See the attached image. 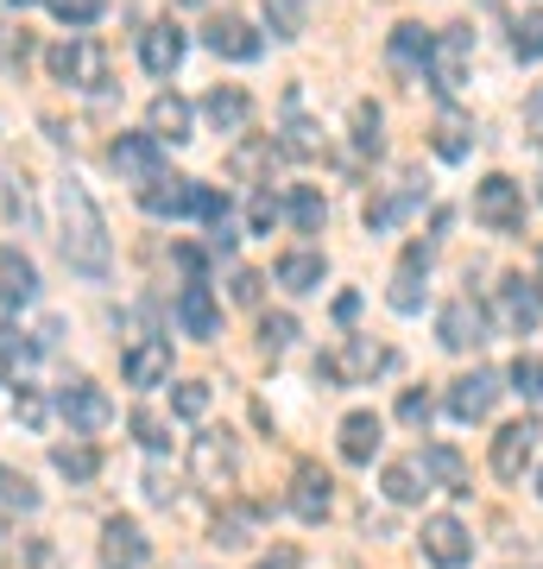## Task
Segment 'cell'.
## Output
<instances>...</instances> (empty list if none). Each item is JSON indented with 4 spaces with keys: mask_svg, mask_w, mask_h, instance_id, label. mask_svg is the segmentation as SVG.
Segmentation results:
<instances>
[{
    "mask_svg": "<svg viewBox=\"0 0 543 569\" xmlns=\"http://www.w3.org/2000/svg\"><path fill=\"white\" fill-rule=\"evenodd\" d=\"M58 247H63V260H70V272H82V279H108V266H114L108 222H101L95 197L77 178L58 183Z\"/></svg>",
    "mask_w": 543,
    "mask_h": 569,
    "instance_id": "cell-1",
    "label": "cell"
},
{
    "mask_svg": "<svg viewBox=\"0 0 543 569\" xmlns=\"http://www.w3.org/2000/svg\"><path fill=\"white\" fill-rule=\"evenodd\" d=\"M474 222L493 228V234H519L524 228V190L505 178V171L474 183Z\"/></svg>",
    "mask_w": 543,
    "mask_h": 569,
    "instance_id": "cell-2",
    "label": "cell"
},
{
    "mask_svg": "<svg viewBox=\"0 0 543 569\" xmlns=\"http://www.w3.org/2000/svg\"><path fill=\"white\" fill-rule=\"evenodd\" d=\"M44 63H51V77L58 82H77V89H108V51H101L95 39H63L44 51Z\"/></svg>",
    "mask_w": 543,
    "mask_h": 569,
    "instance_id": "cell-3",
    "label": "cell"
},
{
    "mask_svg": "<svg viewBox=\"0 0 543 569\" xmlns=\"http://www.w3.org/2000/svg\"><path fill=\"white\" fill-rule=\"evenodd\" d=\"M108 164H114L133 190H145L152 178H164V140H152V133H121V140L108 146Z\"/></svg>",
    "mask_w": 543,
    "mask_h": 569,
    "instance_id": "cell-4",
    "label": "cell"
},
{
    "mask_svg": "<svg viewBox=\"0 0 543 569\" xmlns=\"http://www.w3.org/2000/svg\"><path fill=\"white\" fill-rule=\"evenodd\" d=\"M467 51H474V32H467V26H443V32H436L423 70H430V82H436L443 96H455V89L467 82Z\"/></svg>",
    "mask_w": 543,
    "mask_h": 569,
    "instance_id": "cell-5",
    "label": "cell"
},
{
    "mask_svg": "<svg viewBox=\"0 0 543 569\" xmlns=\"http://www.w3.org/2000/svg\"><path fill=\"white\" fill-rule=\"evenodd\" d=\"M58 411L77 437H95V430L114 425V406H108V392H101L95 380H70V387L58 392Z\"/></svg>",
    "mask_w": 543,
    "mask_h": 569,
    "instance_id": "cell-6",
    "label": "cell"
},
{
    "mask_svg": "<svg viewBox=\"0 0 543 569\" xmlns=\"http://www.w3.org/2000/svg\"><path fill=\"white\" fill-rule=\"evenodd\" d=\"M423 557H430L436 569H462L467 557H474V538H467L462 519L436 512V519H423Z\"/></svg>",
    "mask_w": 543,
    "mask_h": 569,
    "instance_id": "cell-7",
    "label": "cell"
},
{
    "mask_svg": "<svg viewBox=\"0 0 543 569\" xmlns=\"http://www.w3.org/2000/svg\"><path fill=\"white\" fill-rule=\"evenodd\" d=\"M436 336H443L449 355H474V348L486 342V310L474 305V298H455V305H443V317H436Z\"/></svg>",
    "mask_w": 543,
    "mask_h": 569,
    "instance_id": "cell-8",
    "label": "cell"
},
{
    "mask_svg": "<svg viewBox=\"0 0 543 569\" xmlns=\"http://www.w3.org/2000/svg\"><path fill=\"white\" fill-rule=\"evenodd\" d=\"M500 323L512 329V336H531V329L543 323V291H537V279H500Z\"/></svg>",
    "mask_w": 543,
    "mask_h": 569,
    "instance_id": "cell-9",
    "label": "cell"
},
{
    "mask_svg": "<svg viewBox=\"0 0 543 569\" xmlns=\"http://www.w3.org/2000/svg\"><path fill=\"white\" fill-rule=\"evenodd\" d=\"M493 399H500V373L474 367V373H462V380L449 387V418H462V425H481L486 411H493Z\"/></svg>",
    "mask_w": 543,
    "mask_h": 569,
    "instance_id": "cell-10",
    "label": "cell"
},
{
    "mask_svg": "<svg viewBox=\"0 0 543 569\" xmlns=\"http://www.w3.org/2000/svg\"><path fill=\"white\" fill-rule=\"evenodd\" d=\"M121 373H127V387H164L171 380V342L164 336H140L121 355Z\"/></svg>",
    "mask_w": 543,
    "mask_h": 569,
    "instance_id": "cell-11",
    "label": "cell"
},
{
    "mask_svg": "<svg viewBox=\"0 0 543 569\" xmlns=\"http://www.w3.org/2000/svg\"><path fill=\"white\" fill-rule=\"evenodd\" d=\"M145 557H152V545H145L140 519H108L101 526V569H140Z\"/></svg>",
    "mask_w": 543,
    "mask_h": 569,
    "instance_id": "cell-12",
    "label": "cell"
},
{
    "mask_svg": "<svg viewBox=\"0 0 543 569\" xmlns=\"http://www.w3.org/2000/svg\"><path fill=\"white\" fill-rule=\"evenodd\" d=\"M39 298V266L20 247H0V310H26Z\"/></svg>",
    "mask_w": 543,
    "mask_h": 569,
    "instance_id": "cell-13",
    "label": "cell"
},
{
    "mask_svg": "<svg viewBox=\"0 0 543 569\" xmlns=\"http://www.w3.org/2000/svg\"><path fill=\"white\" fill-rule=\"evenodd\" d=\"M140 209H145V216H159V222L197 216V183H190V178H152L140 190Z\"/></svg>",
    "mask_w": 543,
    "mask_h": 569,
    "instance_id": "cell-14",
    "label": "cell"
},
{
    "mask_svg": "<svg viewBox=\"0 0 543 569\" xmlns=\"http://www.w3.org/2000/svg\"><path fill=\"white\" fill-rule=\"evenodd\" d=\"M531 449H537V425H531V418L505 425L500 437H493V475H500V481H519L524 462H531Z\"/></svg>",
    "mask_w": 543,
    "mask_h": 569,
    "instance_id": "cell-15",
    "label": "cell"
},
{
    "mask_svg": "<svg viewBox=\"0 0 543 569\" xmlns=\"http://www.w3.org/2000/svg\"><path fill=\"white\" fill-rule=\"evenodd\" d=\"M178 323H183V336H197V342H209V336L222 329V305L209 298V284L202 279H190L178 291Z\"/></svg>",
    "mask_w": 543,
    "mask_h": 569,
    "instance_id": "cell-16",
    "label": "cell"
},
{
    "mask_svg": "<svg viewBox=\"0 0 543 569\" xmlns=\"http://www.w3.org/2000/svg\"><path fill=\"white\" fill-rule=\"evenodd\" d=\"M190 468H197L202 488H228L234 481V443H228V430H209V437H197V456H190Z\"/></svg>",
    "mask_w": 543,
    "mask_h": 569,
    "instance_id": "cell-17",
    "label": "cell"
},
{
    "mask_svg": "<svg viewBox=\"0 0 543 569\" xmlns=\"http://www.w3.org/2000/svg\"><path fill=\"white\" fill-rule=\"evenodd\" d=\"M335 481H329V475H322L316 462H303L298 475H291V512H298L303 526H316V519H329V500H335Z\"/></svg>",
    "mask_w": 543,
    "mask_h": 569,
    "instance_id": "cell-18",
    "label": "cell"
},
{
    "mask_svg": "<svg viewBox=\"0 0 543 569\" xmlns=\"http://www.w3.org/2000/svg\"><path fill=\"white\" fill-rule=\"evenodd\" d=\"M202 39H209V51H215V58H228V63H253L265 51V39L247 20H234V13H228V20H215Z\"/></svg>",
    "mask_w": 543,
    "mask_h": 569,
    "instance_id": "cell-19",
    "label": "cell"
},
{
    "mask_svg": "<svg viewBox=\"0 0 543 569\" xmlns=\"http://www.w3.org/2000/svg\"><path fill=\"white\" fill-rule=\"evenodd\" d=\"M202 114H209V127H215V133H241V127L253 121V96H247V89H234V82H215V89L202 96Z\"/></svg>",
    "mask_w": 543,
    "mask_h": 569,
    "instance_id": "cell-20",
    "label": "cell"
},
{
    "mask_svg": "<svg viewBox=\"0 0 543 569\" xmlns=\"http://www.w3.org/2000/svg\"><path fill=\"white\" fill-rule=\"evenodd\" d=\"M140 63L152 70V77H171V70L183 63V26H171V20L145 26L140 32Z\"/></svg>",
    "mask_w": 543,
    "mask_h": 569,
    "instance_id": "cell-21",
    "label": "cell"
},
{
    "mask_svg": "<svg viewBox=\"0 0 543 569\" xmlns=\"http://www.w3.org/2000/svg\"><path fill=\"white\" fill-rule=\"evenodd\" d=\"M423 272H430V247L411 241L404 247V260H399V279H392V310H423Z\"/></svg>",
    "mask_w": 543,
    "mask_h": 569,
    "instance_id": "cell-22",
    "label": "cell"
},
{
    "mask_svg": "<svg viewBox=\"0 0 543 569\" xmlns=\"http://www.w3.org/2000/svg\"><path fill=\"white\" fill-rule=\"evenodd\" d=\"M380 430H385L380 411H348V418H342V456H348V462H373L380 443H385Z\"/></svg>",
    "mask_w": 543,
    "mask_h": 569,
    "instance_id": "cell-23",
    "label": "cell"
},
{
    "mask_svg": "<svg viewBox=\"0 0 543 569\" xmlns=\"http://www.w3.org/2000/svg\"><path fill=\"white\" fill-rule=\"evenodd\" d=\"M418 468H423V475H430L443 493H474V481H467V462H462L449 443H430V449L418 456Z\"/></svg>",
    "mask_w": 543,
    "mask_h": 569,
    "instance_id": "cell-24",
    "label": "cell"
},
{
    "mask_svg": "<svg viewBox=\"0 0 543 569\" xmlns=\"http://www.w3.org/2000/svg\"><path fill=\"white\" fill-rule=\"evenodd\" d=\"M430 44H436V32H423V26H392V44H385V51H392V63H399V70H423V63H430Z\"/></svg>",
    "mask_w": 543,
    "mask_h": 569,
    "instance_id": "cell-25",
    "label": "cell"
},
{
    "mask_svg": "<svg viewBox=\"0 0 543 569\" xmlns=\"http://www.w3.org/2000/svg\"><path fill=\"white\" fill-rule=\"evenodd\" d=\"M430 146H436V159L462 164L467 152H474V121H462V114H443V121L430 127Z\"/></svg>",
    "mask_w": 543,
    "mask_h": 569,
    "instance_id": "cell-26",
    "label": "cell"
},
{
    "mask_svg": "<svg viewBox=\"0 0 543 569\" xmlns=\"http://www.w3.org/2000/svg\"><path fill=\"white\" fill-rule=\"evenodd\" d=\"M152 140H171V146L190 140V102H183V96H171V89L152 102Z\"/></svg>",
    "mask_w": 543,
    "mask_h": 569,
    "instance_id": "cell-27",
    "label": "cell"
},
{
    "mask_svg": "<svg viewBox=\"0 0 543 569\" xmlns=\"http://www.w3.org/2000/svg\"><path fill=\"white\" fill-rule=\"evenodd\" d=\"M385 367H392V348L366 342V336H348V348H342V380H366V373H385Z\"/></svg>",
    "mask_w": 543,
    "mask_h": 569,
    "instance_id": "cell-28",
    "label": "cell"
},
{
    "mask_svg": "<svg viewBox=\"0 0 543 569\" xmlns=\"http://www.w3.org/2000/svg\"><path fill=\"white\" fill-rule=\"evenodd\" d=\"M279 284H284V291H316V284H322V253H310V247L284 253V260H279Z\"/></svg>",
    "mask_w": 543,
    "mask_h": 569,
    "instance_id": "cell-29",
    "label": "cell"
},
{
    "mask_svg": "<svg viewBox=\"0 0 543 569\" xmlns=\"http://www.w3.org/2000/svg\"><path fill=\"white\" fill-rule=\"evenodd\" d=\"M423 488H430V475L418 462H392L385 468V500H399V507H418Z\"/></svg>",
    "mask_w": 543,
    "mask_h": 569,
    "instance_id": "cell-30",
    "label": "cell"
},
{
    "mask_svg": "<svg viewBox=\"0 0 543 569\" xmlns=\"http://www.w3.org/2000/svg\"><path fill=\"white\" fill-rule=\"evenodd\" d=\"M51 462H58V475H70V481H95L101 456H95V443H58Z\"/></svg>",
    "mask_w": 543,
    "mask_h": 569,
    "instance_id": "cell-31",
    "label": "cell"
},
{
    "mask_svg": "<svg viewBox=\"0 0 543 569\" xmlns=\"http://www.w3.org/2000/svg\"><path fill=\"white\" fill-rule=\"evenodd\" d=\"M284 216H291V222H298L303 234H316V228L329 222V203H322L310 183H298V190H291V203H284Z\"/></svg>",
    "mask_w": 543,
    "mask_h": 569,
    "instance_id": "cell-32",
    "label": "cell"
},
{
    "mask_svg": "<svg viewBox=\"0 0 543 569\" xmlns=\"http://www.w3.org/2000/svg\"><path fill=\"white\" fill-rule=\"evenodd\" d=\"M284 152H291V159H322V146H329V140H322V127L316 121H303V114H291V127H284Z\"/></svg>",
    "mask_w": 543,
    "mask_h": 569,
    "instance_id": "cell-33",
    "label": "cell"
},
{
    "mask_svg": "<svg viewBox=\"0 0 543 569\" xmlns=\"http://www.w3.org/2000/svg\"><path fill=\"white\" fill-rule=\"evenodd\" d=\"M265 164H272V140H241L234 152H228V171H234L241 183H253Z\"/></svg>",
    "mask_w": 543,
    "mask_h": 569,
    "instance_id": "cell-34",
    "label": "cell"
},
{
    "mask_svg": "<svg viewBox=\"0 0 543 569\" xmlns=\"http://www.w3.org/2000/svg\"><path fill=\"white\" fill-rule=\"evenodd\" d=\"M209 399H215V392H209V380H178V387H171V411H178V418H190V425H197V418H209Z\"/></svg>",
    "mask_w": 543,
    "mask_h": 569,
    "instance_id": "cell-35",
    "label": "cell"
},
{
    "mask_svg": "<svg viewBox=\"0 0 543 569\" xmlns=\"http://www.w3.org/2000/svg\"><path fill=\"white\" fill-rule=\"evenodd\" d=\"M505 380H512V392H519V399H531V406H537V399H543V355H519Z\"/></svg>",
    "mask_w": 543,
    "mask_h": 569,
    "instance_id": "cell-36",
    "label": "cell"
},
{
    "mask_svg": "<svg viewBox=\"0 0 543 569\" xmlns=\"http://www.w3.org/2000/svg\"><path fill=\"white\" fill-rule=\"evenodd\" d=\"M0 500H7V507H20V512H39V488L26 481L20 468H7V462H0Z\"/></svg>",
    "mask_w": 543,
    "mask_h": 569,
    "instance_id": "cell-37",
    "label": "cell"
},
{
    "mask_svg": "<svg viewBox=\"0 0 543 569\" xmlns=\"http://www.w3.org/2000/svg\"><path fill=\"white\" fill-rule=\"evenodd\" d=\"M512 51H519L524 63L543 58V13H524V20L512 26Z\"/></svg>",
    "mask_w": 543,
    "mask_h": 569,
    "instance_id": "cell-38",
    "label": "cell"
},
{
    "mask_svg": "<svg viewBox=\"0 0 543 569\" xmlns=\"http://www.w3.org/2000/svg\"><path fill=\"white\" fill-rule=\"evenodd\" d=\"M418 203V190H404V197H380V203H366V228H373V234H385V228L399 222L404 209Z\"/></svg>",
    "mask_w": 543,
    "mask_h": 569,
    "instance_id": "cell-39",
    "label": "cell"
},
{
    "mask_svg": "<svg viewBox=\"0 0 543 569\" xmlns=\"http://www.w3.org/2000/svg\"><path fill=\"white\" fill-rule=\"evenodd\" d=\"M279 216H284L279 197H272V190H253V203H247V228H253V234H272Z\"/></svg>",
    "mask_w": 543,
    "mask_h": 569,
    "instance_id": "cell-40",
    "label": "cell"
},
{
    "mask_svg": "<svg viewBox=\"0 0 543 569\" xmlns=\"http://www.w3.org/2000/svg\"><path fill=\"white\" fill-rule=\"evenodd\" d=\"M260 342L272 348V355H284V348L298 342V317H284V310L279 317H260Z\"/></svg>",
    "mask_w": 543,
    "mask_h": 569,
    "instance_id": "cell-41",
    "label": "cell"
},
{
    "mask_svg": "<svg viewBox=\"0 0 543 569\" xmlns=\"http://www.w3.org/2000/svg\"><path fill=\"white\" fill-rule=\"evenodd\" d=\"M265 20H272L279 39H298V32H303V7H298V0H265Z\"/></svg>",
    "mask_w": 543,
    "mask_h": 569,
    "instance_id": "cell-42",
    "label": "cell"
},
{
    "mask_svg": "<svg viewBox=\"0 0 543 569\" xmlns=\"http://www.w3.org/2000/svg\"><path fill=\"white\" fill-rule=\"evenodd\" d=\"M101 7H108V0H51V13H58L63 26H95Z\"/></svg>",
    "mask_w": 543,
    "mask_h": 569,
    "instance_id": "cell-43",
    "label": "cell"
},
{
    "mask_svg": "<svg viewBox=\"0 0 543 569\" xmlns=\"http://www.w3.org/2000/svg\"><path fill=\"white\" fill-rule=\"evenodd\" d=\"M354 146H361V152H380V108L354 102Z\"/></svg>",
    "mask_w": 543,
    "mask_h": 569,
    "instance_id": "cell-44",
    "label": "cell"
},
{
    "mask_svg": "<svg viewBox=\"0 0 543 569\" xmlns=\"http://www.w3.org/2000/svg\"><path fill=\"white\" fill-rule=\"evenodd\" d=\"M0 355H7V367H32V355H39V342H26L20 329H0Z\"/></svg>",
    "mask_w": 543,
    "mask_h": 569,
    "instance_id": "cell-45",
    "label": "cell"
},
{
    "mask_svg": "<svg viewBox=\"0 0 543 569\" xmlns=\"http://www.w3.org/2000/svg\"><path fill=\"white\" fill-rule=\"evenodd\" d=\"M430 411H436V406H430V392H404V399H399V418H404L411 430L430 425Z\"/></svg>",
    "mask_w": 543,
    "mask_h": 569,
    "instance_id": "cell-46",
    "label": "cell"
},
{
    "mask_svg": "<svg viewBox=\"0 0 543 569\" xmlns=\"http://www.w3.org/2000/svg\"><path fill=\"white\" fill-rule=\"evenodd\" d=\"M133 437H140L145 449H164V443H171V437H164V425L152 418V411H133Z\"/></svg>",
    "mask_w": 543,
    "mask_h": 569,
    "instance_id": "cell-47",
    "label": "cell"
},
{
    "mask_svg": "<svg viewBox=\"0 0 543 569\" xmlns=\"http://www.w3.org/2000/svg\"><path fill=\"white\" fill-rule=\"evenodd\" d=\"M13 411H20V425H26V430H39V425H44V399H39L32 387H20V399H13Z\"/></svg>",
    "mask_w": 543,
    "mask_h": 569,
    "instance_id": "cell-48",
    "label": "cell"
},
{
    "mask_svg": "<svg viewBox=\"0 0 543 569\" xmlns=\"http://www.w3.org/2000/svg\"><path fill=\"white\" fill-rule=\"evenodd\" d=\"M260 272H234V298H241V305H260Z\"/></svg>",
    "mask_w": 543,
    "mask_h": 569,
    "instance_id": "cell-49",
    "label": "cell"
},
{
    "mask_svg": "<svg viewBox=\"0 0 543 569\" xmlns=\"http://www.w3.org/2000/svg\"><path fill=\"white\" fill-rule=\"evenodd\" d=\"M354 317H361V291H342L335 298V323H354Z\"/></svg>",
    "mask_w": 543,
    "mask_h": 569,
    "instance_id": "cell-50",
    "label": "cell"
},
{
    "mask_svg": "<svg viewBox=\"0 0 543 569\" xmlns=\"http://www.w3.org/2000/svg\"><path fill=\"white\" fill-rule=\"evenodd\" d=\"M145 493H152V500H171V481H164V468H152V475H145Z\"/></svg>",
    "mask_w": 543,
    "mask_h": 569,
    "instance_id": "cell-51",
    "label": "cell"
},
{
    "mask_svg": "<svg viewBox=\"0 0 543 569\" xmlns=\"http://www.w3.org/2000/svg\"><path fill=\"white\" fill-rule=\"evenodd\" d=\"M537 291H543V253H537Z\"/></svg>",
    "mask_w": 543,
    "mask_h": 569,
    "instance_id": "cell-52",
    "label": "cell"
},
{
    "mask_svg": "<svg viewBox=\"0 0 543 569\" xmlns=\"http://www.w3.org/2000/svg\"><path fill=\"white\" fill-rule=\"evenodd\" d=\"M13 7H32V0H13Z\"/></svg>",
    "mask_w": 543,
    "mask_h": 569,
    "instance_id": "cell-53",
    "label": "cell"
},
{
    "mask_svg": "<svg viewBox=\"0 0 543 569\" xmlns=\"http://www.w3.org/2000/svg\"><path fill=\"white\" fill-rule=\"evenodd\" d=\"M537 493H543V475H537Z\"/></svg>",
    "mask_w": 543,
    "mask_h": 569,
    "instance_id": "cell-54",
    "label": "cell"
},
{
    "mask_svg": "<svg viewBox=\"0 0 543 569\" xmlns=\"http://www.w3.org/2000/svg\"><path fill=\"white\" fill-rule=\"evenodd\" d=\"M260 569H272V563H260Z\"/></svg>",
    "mask_w": 543,
    "mask_h": 569,
    "instance_id": "cell-55",
    "label": "cell"
},
{
    "mask_svg": "<svg viewBox=\"0 0 543 569\" xmlns=\"http://www.w3.org/2000/svg\"><path fill=\"white\" fill-rule=\"evenodd\" d=\"M190 7H197V0H190Z\"/></svg>",
    "mask_w": 543,
    "mask_h": 569,
    "instance_id": "cell-56",
    "label": "cell"
}]
</instances>
